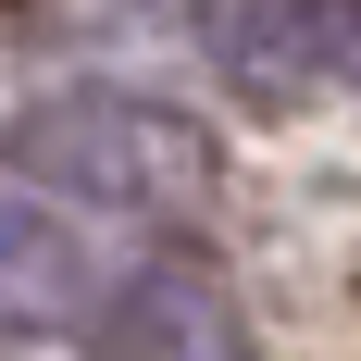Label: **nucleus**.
<instances>
[{"label":"nucleus","mask_w":361,"mask_h":361,"mask_svg":"<svg viewBox=\"0 0 361 361\" xmlns=\"http://www.w3.org/2000/svg\"><path fill=\"white\" fill-rule=\"evenodd\" d=\"M87 250L75 224L25 187H0V336H50V324H87Z\"/></svg>","instance_id":"nucleus-4"},{"label":"nucleus","mask_w":361,"mask_h":361,"mask_svg":"<svg viewBox=\"0 0 361 361\" xmlns=\"http://www.w3.org/2000/svg\"><path fill=\"white\" fill-rule=\"evenodd\" d=\"M0 162L50 200H87V212H200L224 175L212 125H187L175 100H137V87H63V100H25Z\"/></svg>","instance_id":"nucleus-1"},{"label":"nucleus","mask_w":361,"mask_h":361,"mask_svg":"<svg viewBox=\"0 0 361 361\" xmlns=\"http://www.w3.org/2000/svg\"><path fill=\"white\" fill-rule=\"evenodd\" d=\"M87 361H250V312L200 262H137L87 299Z\"/></svg>","instance_id":"nucleus-3"},{"label":"nucleus","mask_w":361,"mask_h":361,"mask_svg":"<svg viewBox=\"0 0 361 361\" xmlns=\"http://www.w3.org/2000/svg\"><path fill=\"white\" fill-rule=\"evenodd\" d=\"M200 63L237 100H312L361 63V0H200Z\"/></svg>","instance_id":"nucleus-2"}]
</instances>
